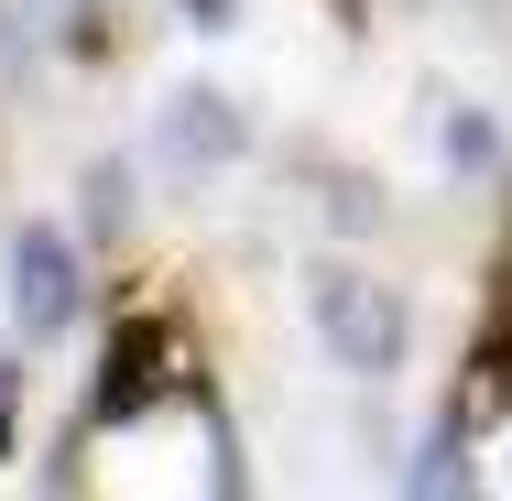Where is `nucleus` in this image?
<instances>
[{
	"mask_svg": "<svg viewBox=\"0 0 512 501\" xmlns=\"http://www.w3.org/2000/svg\"><path fill=\"white\" fill-rule=\"evenodd\" d=\"M306 316H316V338H327V360L349 371V382H393L404 371V349H414V316L393 284H371V273H349V262H327L306 284Z\"/></svg>",
	"mask_w": 512,
	"mask_h": 501,
	"instance_id": "f257e3e1",
	"label": "nucleus"
},
{
	"mask_svg": "<svg viewBox=\"0 0 512 501\" xmlns=\"http://www.w3.org/2000/svg\"><path fill=\"white\" fill-rule=\"evenodd\" d=\"M11 327H22V349H44V338L77 327V240L55 218L11 229Z\"/></svg>",
	"mask_w": 512,
	"mask_h": 501,
	"instance_id": "f03ea898",
	"label": "nucleus"
},
{
	"mask_svg": "<svg viewBox=\"0 0 512 501\" xmlns=\"http://www.w3.org/2000/svg\"><path fill=\"white\" fill-rule=\"evenodd\" d=\"M164 142H175V164H229L240 153V120H229V99H175V120H164Z\"/></svg>",
	"mask_w": 512,
	"mask_h": 501,
	"instance_id": "7ed1b4c3",
	"label": "nucleus"
}]
</instances>
